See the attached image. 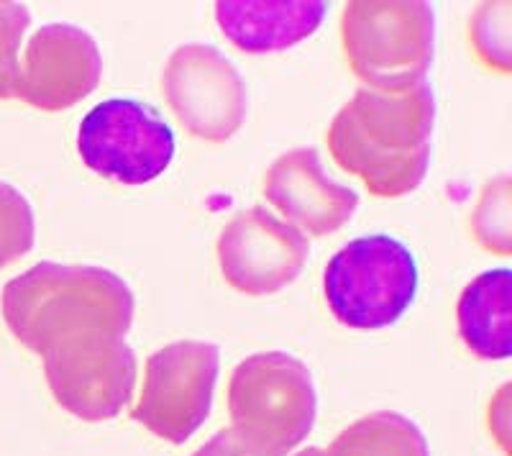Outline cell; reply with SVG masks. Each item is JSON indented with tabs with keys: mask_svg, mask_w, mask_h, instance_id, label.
<instances>
[{
	"mask_svg": "<svg viewBox=\"0 0 512 456\" xmlns=\"http://www.w3.org/2000/svg\"><path fill=\"white\" fill-rule=\"evenodd\" d=\"M436 98L428 82L408 88H361L328 129V149L341 170L377 198H405L420 188L431 162Z\"/></svg>",
	"mask_w": 512,
	"mask_h": 456,
	"instance_id": "obj_1",
	"label": "cell"
},
{
	"mask_svg": "<svg viewBox=\"0 0 512 456\" xmlns=\"http://www.w3.org/2000/svg\"><path fill=\"white\" fill-rule=\"evenodd\" d=\"M134 310L131 287L116 272L93 264L39 262L3 287L6 326L39 357L80 331L126 336Z\"/></svg>",
	"mask_w": 512,
	"mask_h": 456,
	"instance_id": "obj_2",
	"label": "cell"
},
{
	"mask_svg": "<svg viewBox=\"0 0 512 456\" xmlns=\"http://www.w3.org/2000/svg\"><path fill=\"white\" fill-rule=\"evenodd\" d=\"M231 431L267 454L287 456L310 436L318 392L310 369L287 351L251 354L228 382Z\"/></svg>",
	"mask_w": 512,
	"mask_h": 456,
	"instance_id": "obj_3",
	"label": "cell"
},
{
	"mask_svg": "<svg viewBox=\"0 0 512 456\" xmlns=\"http://www.w3.org/2000/svg\"><path fill=\"white\" fill-rule=\"evenodd\" d=\"M436 13L423 0H354L341 16V44L364 88L397 90L425 80Z\"/></svg>",
	"mask_w": 512,
	"mask_h": 456,
	"instance_id": "obj_4",
	"label": "cell"
},
{
	"mask_svg": "<svg viewBox=\"0 0 512 456\" xmlns=\"http://www.w3.org/2000/svg\"><path fill=\"white\" fill-rule=\"evenodd\" d=\"M420 275L413 252L390 234L349 241L323 272V293L338 323L377 331L400 321L418 295Z\"/></svg>",
	"mask_w": 512,
	"mask_h": 456,
	"instance_id": "obj_5",
	"label": "cell"
},
{
	"mask_svg": "<svg viewBox=\"0 0 512 456\" xmlns=\"http://www.w3.org/2000/svg\"><path fill=\"white\" fill-rule=\"evenodd\" d=\"M44 372L54 400L85 423L111 421L136 390V354L126 336L80 331L44 351Z\"/></svg>",
	"mask_w": 512,
	"mask_h": 456,
	"instance_id": "obj_6",
	"label": "cell"
},
{
	"mask_svg": "<svg viewBox=\"0 0 512 456\" xmlns=\"http://www.w3.org/2000/svg\"><path fill=\"white\" fill-rule=\"evenodd\" d=\"M77 152L85 167L105 180L146 185L169 170L177 144L169 123L152 106L111 98L80 121Z\"/></svg>",
	"mask_w": 512,
	"mask_h": 456,
	"instance_id": "obj_7",
	"label": "cell"
},
{
	"mask_svg": "<svg viewBox=\"0 0 512 456\" xmlns=\"http://www.w3.org/2000/svg\"><path fill=\"white\" fill-rule=\"evenodd\" d=\"M221 349L208 341H175L154 351L144 372L134 418L169 444H185L208 421Z\"/></svg>",
	"mask_w": 512,
	"mask_h": 456,
	"instance_id": "obj_8",
	"label": "cell"
},
{
	"mask_svg": "<svg viewBox=\"0 0 512 456\" xmlns=\"http://www.w3.org/2000/svg\"><path fill=\"white\" fill-rule=\"evenodd\" d=\"M162 93L180 126L203 141L223 144L246 121V82L226 54L210 44H185L162 70Z\"/></svg>",
	"mask_w": 512,
	"mask_h": 456,
	"instance_id": "obj_9",
	"label": "cell"
},
{
	"mask_svg": "<svg viewBox=\"0 0 512 456\" xmlns=\"http://www.w3.org/2000/svg\"><path fill=\"white\" fill-rule=\"evenodd\" d=\"M310 246L297 228L269 213L264 205L241 211L218 236V264L233 290L244 295H274L303 275Z\"/></svg>",
	"mask_w": 512,
	"mask_h": 456,
	"instance_id": "obj_10",
	"label": "cell"
},
{
	"mask_svg": "<svg viewBox=\"0 0 512 456\" xmlns=\"http://www.w3.org/2000/svg\"><path fill=\"white\" fill-rule=\"evenodd\" d=\"M98 41L80 26L47 24L31 36L18 75L16 98L39 111L77 106L100 85Z\"/></svg>",
	"mask_w": 512,
	"mask_h": 456,
	"instance_id": "obj_11",
	"label": "cell"
},
{
	"mask_svg": "<svg viewBox=\"0 0 512 456\" xmlns=\"http://www.w3.org/2000/svg\"><path fill=\"white\" fill-rule=\"evenodd\" d=\"M264 195L300 234H336L354 218L359 193L328 177L313 147L282 154L264 175Z\"/></svg>",
	"mask_w": 512,
	"mask_h": 456,
	"instance_id": "obj_12",
	"label": "cell"
},
{
	"mask_svg": "<svg viewBox=\"0 0 512 456\" xmlns=\"http://www.w3.org/2000/svg\"><path fill=\"white\" fill-rule=\"evenodd\" d=\"M328 13L323 0H221L216 21L223 36L244 54L292 49L320 29Z\"/></svg>",
	"mask_w": 512,
	"mask_h": 456,
	"instance_id": "obj_13",
	"label": "cell"
},
{
	"mask_svg": "<svg viewBox=\"0 0 512 456\" xmlns=\"http://www.w3.org/2000/svg\"><path fill=\"white\" fill-rule=\"evenodd\" d=\"M510 298L512 272L507 267L487 269L459 295V336L466 349L484 362H505L510 357Z\"/></svg>",
	"mask_w": 512,
	"mask_h": 456,
	"instance_id": "obj_14",
	"label": "cell"
},
{
	"mask_svg": "<svg viewBox=\"0 0 512 456\" xmlns=\"http://www.w3.org/2000/svg\"><path fill=\"white\" fill-rule=\"evenodd\" d=\"M326 456H431V449L418 423L395 410H379L338 433Z\"/></svg>",
	"mask_w": 512,
	"mask_h": 456,
	"instance_id": "obj_15",
	"label": "cell"
},
{
	"mask_svg": "<svg viewBox=\"0 0 512 456\" xmlns=\"http://www.w3.org/2000/svg\"><path fill=\"white\" fill-rule=\"evenodd\" d=\"M34 208L21 190L0 182V269L18 262L34 249Z\"/></svg>",
	"mask_w": 512,
	"mask_h": 456,
	"instance_id": "obj_16",
	"label": "cell"
},
{
	"mask_svg": "<svg viewBox=\"0 0 512 456\" xmlns=\"http://www.w3.org/2000/svg\"><path fill=\"white\" fill-rule=\"evenodd\" d=\"M472 226L479 244L497 254H510V177H497L484 188Z\"/></svg>",
	"mask_w": 512,
	"mask_h": 456,
	"instance_id": "obj_17",
	"label": "cell"
},
{
	"mask_svg": "<svg viewBox=\"0 0 512 456\" xmlns=\"http://www.w3.org/2000/svg\"><path fill=\"white\" fill-rule=\"evenodd\" d=\"M472 41L489 67L510 72V3H487L472 18Z\"/></svg>",
	"mask_w": 512,
	"mask_h": 456,
	"instance_id": "obj_18",
	"label": "cell"
},
{
	"mask_svg": "<svg viewBox=\"0 0 512 456\" xmlns=\"http://www.w3.org/2000/svg\"><path fill=\"white\" fill-rule=\"evenodd\" d=\"M31 26L29 8L21 3H0V100L16 98L21 75V41Z\"/></svg>",
	"mask_w": 512,
	"mask_h": 456,
	"instance_id": "obj_19",
	"label": "cell"
},
{
	"mask_svg": "<svg viewBox=\"0 0 512 456\" xmlns=\"http://www.w3.org/2000/svg\"><path fill=\"white\" fill-rule=\"evenodd\" d=\"M192 456H277V454H267V451L254 449V446L246 444L244 439H239L231 428H223V431H218L208 444L200 446ZM292 456H326V451L318 449V446H308V449H300Z\"/></svg>",
	"mask_w": 512,
	"mask_h": 456,
	"instance_id": "obj_20",
	"label": "cell"
}]
</instances>
